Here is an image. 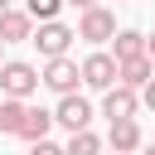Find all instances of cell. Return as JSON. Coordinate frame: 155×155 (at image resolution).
Here are the masks:
<instances>
[{"label":"cell","mask_w":155,"mask_h":155,"mask_svg":"<svg viewBox=\"0 0 155 155\" xmlns=\"http://www.w3.org/2000/svg\"><path fill=\"white\" fill-rule=\"evenodd\" d=\"M140 155H155V140H145V145H140Z\"/></svg>","instance_id":"ffe728a7"},{"label":"cell","mask_w":155,"mask_h":155,"mask_svg":"<svg viewBox=\"0 0 155 155\" xmlns=\"http://www.w3.org/2000/svg\"><path fill=\"white\" fill-rule=\"evenodd\" d=\"M63 5H78V15H82V10H92V5H102V0H63Z\"/></svg>","instance_id":"ac0fdd59"},{"label":"cell","mask_w":155,"mask_h":155,"mask_svg":"<svg viewBox=\"0 0 155 155\" xmlns=\"http://www.w3.org/2000/svg\"><path fill=\"white\" fill-rule=\"evenodd\" d=\"M78 73H82V82H87L92 92H107V87H116V58H111L107 48H92V53L78 63Z\"/></svg>","instance_id":"5b68a950"},{"label":"cell","mask_w":155,"mask_h":155,"mask_svg":"<svg viewBox=\"0 0 155 155\" xmlns=\"http://www.w3.org/2000/svg\"><path fill=\"white\" fill-rule=\"evenodd\" d=\"M145 58L155 63V34H145Z\"/></svg>","instance_id":"d6986e66"},{"label":"cell","mask_w":155,"mask_h":155,"mask_svg":"<svg viewBox=\"0 0 155 155\" xmlns=\"http://www.w3.org/2000/svg\"><path fill=\"white\" fill-rule=\"evenodd\" d=\"M63 155H102V136L97 131H73L68 145H63Z\"/></svg>","instance_id":"4fadbf2b"},{"label":"cell","mask_w":155,"mask_h":155,"mask_svg":"<svg viewBox=\"0 0 155 155\" xmlns=\"http://www.w3.org/2000/svg\"><path fill=\"white\" fill-rule=\"evenodd\" d=\"M58 10H63V0H24V15H29V19H39V24L58 19Z\"/></svg>","instance_id":"9a60e30c"},{"label":"cell","mask_w":155,"mask_h":155,"mask_svg":"<svg viewBox=\"0 0 155 155\" xmlns=\"http://www.w3.org/2000/svg\"><path fill=\"white\" fill-rule=\"evenodd\" d=\"M10 5H15V0H0V10H10Z\"/></svg>","instance_id":"44dd1931"},{"label":"cell","mask_w":155,"mask_h":155,"mask_svg":"<svg viewBox=\"0 0 155 155\" xmlns=\"http://www.w3.org/2000/svg\"><path fill=\"white\" fill-rule=\"evenodd\" d=\"M34 92H39V68L24 63V58H5V63H0V97L29 102Z\"/></svg>","instance_id":"6da1fadb"},{"label":"cell","mask_w":155,"mask_h":155,"mask_svg":"<svg viewBox=\"0 0 155 155\" xmlns=\"http://www.w3.org/2000/svg\"><path fill=\"white\" fill-rule=\"evenodd\" d=\"M78 82H82V73H78L73 58H48V63L39 68V87H48V92H58V97H73Z\"/></svg>","instance_id":"277c9868"},{"label":"cell","mask_w":155,"mask_h":155,"mask_svg":"<svg viewBox=\"0 0 155 155\" xmlns=\"http://www.w3.org/2000/svg\"><path fill=\"white\" fill-rule=\"evenodd\" d=\"M24 107H29V102H10V97H0V136H15V131H19Z\"/></svg>","instance_id":"5bb4252c"},{"label":"cell","mask_w":155,"mask_h":155,"mask_svg":"<svg viewBox=\"0 0 155 155\" xmlns=\"http://www.w3.org/2000/svg\"><path fill=\"white\" fill-rule=\"evenodd\" d=\"M150 78H155V63H150V58H126V63H116V87L140 92Z\"/></svg>","instance_id":"9c48e42d"},{"label":"cell","mask_w":155,"mask_h":155,"mask_svg":"<svg viewBox=\"0 0 155 155\" xmlns=\"http://www.w3.org/2000/svg\"><path fill=\"white\" fill-rule=\"evenodd\" d=\"M78 34L63 24V19H48V24H39L34 34H29V44L39 48V58L48 63V58H68V44H73Z\"/></svg>","instance_id":"3957f363"},{"label":"cell","mask_w":155,"mask_h":155,"mask_svg":"<svg viewBox=\"0 0 155 155\" xmlns=\"http://www.w3.org/2000/svg\"><path fill=\"white\" fill-rule=\"evenodd\" d=\"M116 5H126V0H116Z\"/></svg>","instance_id":"603a6c76"},{"label":"cell","mask_w":155,"mask_h":155,"mask_svg":"<svg viewBox=\"0 0 155 155\" xmlns=\"http://www.w3.org/2000/svg\"><path fill=\"white\" fill-rule=\"evenodd\" d=\"M82 44H111V34H116V10L111 5H92V10H82L78 15V29H73Z\"/></svg>","instance_id":"7a4b0ae2"},{"label":"cell","mask_w":155,"mask_h":155,"mask_svg":"<svg viewBox=\"0 0 155 155\" xmlns=\"http://www.w3.org/2000/svg\"><path fill=\"white\" fill-rule=\"evenodd\" d=\"M29 155H63V145H53V140H34Z\"/></svg>","instance_id":"2e32d148"},{"label":"cell","mask_w":155,"mask_h":155,"mask_svg":"<svg viewBox=\"0 0 155 155\" xmlns=\"http://www.w3.org/2000/svg\"><path fill=\"white\" fill-rule=\"evenodd\" d=\"M107 140H111V155H131V150H140V145H145V136H140V126H136V121H111Z\"/></svg>","instance_id":"8fae6325"},{"label":"cell","mask_w":155,"mask_h":155,"mask_svg":"<svg viewBox=\"0 0 155 155\" xmlns=\"http://www.w3.org/2000/svg\"><path fill=\"white\" fill-rule=\"evenodd\" d=\"M136 111H140V97L131 87H107L102 92V116L107 121H136Z\"/></svg>","instance_id":"52a82bcc"},{"label":"cell","mask_w":155,"mask_h":155,"mask_svg":"<svg viewBox=\"0 0 155 155\" xmlns=\"http://www.w3.org/2000/svg\"><path fill=\"white\" fill-rule=\"evenodd\" d=\"M29 34H34V19L24 10H15V5L0 10V44H24Z\"/></svg>","instance_id":"30bf717a"},{"label":"cell","mask_w":155,"mask_h":155,"mask_svg":"<svg viewBox=\"0 0 155 155\" xmlns=\"http://www.w3.org/2000/svg\"><path fill=\"white\" fill-rule=\"evenodd\" d=\"M48 131H53V111L48 107H24V121H19L15 136L34 145V140H48Z\"/></svg>","instance_id":"ba28073f"},{"label":"cell","mask_w":155,"mask_h":155,"mask_svg":"<svg viewBox=\"0 0 155 155\" xmlns=\"http://www.w3.org/2000/svg\"><path fill=\"white\" fill-rule=\"evenodd\" d=\"M0 63H5V44H0Z\"/></svg>","instance_id":"7402d4cb"},{"label":"cell","mask_w":155,"mask_h":155,"mask_svg":"<svg viewBox=\"0 0 155 155\" xmlns=\"http://www.w3.org/2000/svg\"><path fill=\"white\" fill-rule=\"evenodd\" d=\"M53 126H63L68 136L73 131H92V102L87 97H58V107H53Z\"/></svg>","instance_id":"8992f818"},{"label":"cell","mask_w":155,"mask_h":155,"mask_svg":"<svg viewBox=\"0 0 155 155\" xmlns=\"http://www.w3.org/2000/svg\"><path fill=\"white\" fill-rule=\"evenodd\" d=\"M136 97H140V107H150V111H155V78H150V82H145Z\"/></svg>","instance_id":"e0dca14e"},{"label":"cell","mask_w":155,"mask_h":155,"mask_svg":"<svg viewBox=\"0 0 155 155\" xmlns=\"http://www.w3.org/2000/svg\"><path fill=\"white\" fill-rule=\"evenodd\" d=\"M111 58H116V63L145 58V34H140V29H116V34H111Z\"/></svg>","instance_id":"7c38bea8"}]
</instances>
